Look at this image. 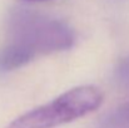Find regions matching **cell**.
I'll return each mask as SVG.
<instances>
[{"label":"cell","instance_id":"6da1fadb","mask_svg":"<svg viewBox=\"0 0 129 128\" xmlns=\"http://www.w3.org/2000/svg\"><path fill=\"white\" fill-rule=\"evenodd\" d=\"M8 32L11 43L24 45L37 55L68 50L75 43V34L68 24L25 8L11 10Z\"/></svg>","mask_w":129,"mask_h":128},{"label":"cell","instance_id":"7a4b0ae2","mask_svg":"<svg viewBox=\"0 0 129 128\" xmlns=\"http://www.w3.org/2000/svg\"><path fill=\"white\" fill-rule=\"evenodd\" d=\"M102 103L103 92L98 87H75L54 100L18 117L6 128H54L96 111Z\"/></svg>","mask_w":129,"mask_h":128},{"label":"cell","instance_id":"3957f363","mask_svg":"<svg viewBox=\"0 0 129 128\" xmlns=\"http://www.w3.org/2000/svg\"><path fill=\"white\" fill-rule=\"evenodd\" d=\"M37 54L29 48L10 43L0 50V72H10L30 63Z\"/></svg>","mask_w":129,"mask_h":128},{"label":"cell","instance_id":"277c9868","mask_svg":"<svg viewBox=\"0 0 129 128\" xmlns=\"http://www.w3.org/2000/svg\"><path fill=\"white\" fill-rule=\"evenodd\" d=\"M99 128H129V100L105 116Z\"/></svg>","mask_w":129,"mask_h":128},{"label":"cell","instance_id":"5b68a950","mask_svg":"<svg viewBox=\"0 0 129 128\" xmlns=\"http://www.w3.org/2000/svg\"><path fill=\"white\" fill-rule=\"evenodd\" d=\"M114 81L123 88H129V55L118 62L114 69Z\"/></svg>","mask_w":129,"mask_h":128},{"label":"cell","instance_id":"8992f818","mask_svg":"<svg viewBox=\"0 0 129 128\" xmlns=\"http://www.w3.org/2000/svg\"><path fill=\"white\" fill-rule=\"evenodd\" d=\"M26 1H45V0H26Z\"/></svg>","mask_w":129,"mask_h":128}]
</instances>
